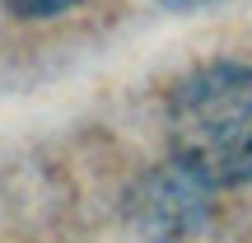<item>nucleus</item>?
Masks as SVG:
<instances>
[{"instance_id":"obj_2","label":"nucleus","mask_w":252,"mask_h":243,"mask_svg":"<svg viewBox=\"0 0 252 243\" xmlns=\"http://www.w3.org/2000/svg\"><path fill=\"white\" fill-rule=\"evenodd\" d=\"M0 5H5L9 14H19V19H52V14H61V9L80 5V0H0Z\"/></svg>"},{"instance_id":"obj_1","label":"nucleus","mask_w":252,"mask_h":243,"mask_svg":"<svg viewBox=\"0 0 252 243\" xmlns=\"http://www.w3.org/2000/svg\"><path fill=\"white\" fill-rule=\"evenodd\" d=\"M173 159L210 187L252 178V70L215 61L191 70L168 99Z\"/></svg>"},{"instance_id":"obj_3","label":"nucleus","mask_w":252,"mask_h":243,"mask_svg":"<svg viewBox=\"0 0 252 243\" xmlns=\"http://www.w3.org/2000/svg\"><path fill=\"white\" fill-rule=\"evenodd\" d=\"M159 5H168V9H201V5H215V0H159Z\"/></svg>"}]
</instances>
